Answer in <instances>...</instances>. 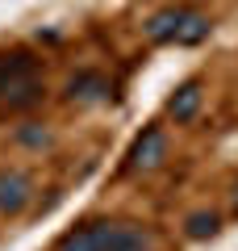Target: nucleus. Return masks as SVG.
I'll list each match as a JSON object with an SVG mask.
<instances>
[{"label": "nucleus", "mask_w": 238, "mask_h": 251, "mask_svg": "<svg viewBox=\"0 0 238 251\" xmlns=\"http://www.w3.org/2000/svg\"><path fill=\"white\" fill-rule=\"evenodd\" d=\"M105 97H109V84H105V75H96V72H84V75H75V80L67 84L71 105H96V100H105Z\"/></svg>", "instance_id": "obj_7"}, {"label": "nucleus", "mask_w": 238, "mask_h": 251, "mask_svg": "<svg viewBox=\"0 0 238 251\" xmlns=\"http://www.w3.org/2000/svg\"><path fill=\"white\" fill-rule=\"evenodd\" d=\"M163 159H167V134H163L159 126H146V130L130 143V151H125V172H130V176H146V172H155Z\"/></svg>", "instance_id": "obj_4"}, {"label": "nucleus", "mask_w": 238, "mask_h": 251, "mask_svg": "<svg viewBox=\"0 0 238 251\" xmlns=\"http://www.w3.org/2000/svg\"><path fill=\"white\" fill-rule=\"evenodd\" d=\"M138 239H150V230L134 222H117V218H92V222H79L54 243V251H117L130 247Z\"/></svg>", "instance_id": "obj_2"}, {"label": "nucleus", "mask_w": 238, "mask_h": 251, "mask_svg": "<svg viewBox=\"0 0 238 251\" xmlns=\"http://www.w3.org/2000/svg\"><path fill=\"white\" fill-rule=\"evenodd\" d=\"M217 230H221V218L217 214H205V209H201V214L188 218V239H213Z\"/></svg>", "instance_id": "obj_8"}, {"label": "nucleus", "mask_w": 238, "mask_h": 251, "mask_svg": "<svg viewBox=\"0 0 238 251\" xmlns=\"http://www.w3.org/2000/svg\"><path fill=\"white\" fill-rule=\"evenodd\" d=\"M46 84L38 75V59L29 50H4L0 54V117L9 113H29L42 105Z\"/></svg>", "instance_id": "obj_1"}, {"label": "nucleus", "mask_w": 238, "mask_h": 251, "mask_svg": "<svg viewBox=\"0 0 238 251\" xmlns=\"http://www.w3.org/2000/svg\"><path fill=\"white\" fill-rule=\"evenodd\" d=\"M213 29V21L205 17V13L188 9V4H171V9H159L150 13L146 21V38L159 46H196L205 42Z\"/></svg>", "instance_id": "obj_3"}, {"label": "nucleus", "mask_w": 238, "mask_h": 251, "mask_svg": "<svg viewBox=\"0 0 238 251\" xmlns=\"http://www.w3.org/2000/svg\"><path fill=\"white\" fill-rule=\"evenodd\" d=\"M150 247H155L150 239H138V243H130V247H117V251H150Z\"/></svg>", "instance_id": "obj_9"}, {"label": "nucleus", "mask_w": 238, "mask_h": 251, "mask_svg": "<svg viewBox=\"0 0 238 251\" xmlns=\"http://www.w3.org/2000/svg\"><path fill=\"white\" fill-rule=\"evenodd\" d=\"M29 201H34V180L21 168H4L0 172V214L17 218L29 209Z\"/></svg>", "instance_id": "obj_5"}, {"label": "nucleus", "mask_w": 238, "mask_h": 251, "mask_svg": "<svg viewBox=\"0 0 238 251\" xmlns=\"http://www.w3.org/2000/svg\"><path fill=\"white\" fill-rule=\"evenodd\" d=\"M201 100H205L201 80H184V84L167 97V117H176V122H192V117L201 113Z\"/></svg>", "instance_id": "obj_6"}]
</instances>
